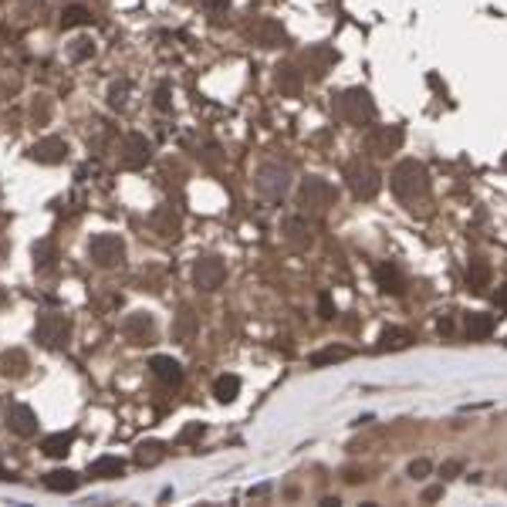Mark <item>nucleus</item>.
I'll list each match as a JSON object with an SVG mask.
<instances>
[{
    "instance_id": "38",
    "label": "nucleus",
    "mask_w": 507,
    "mask_h": 507,
    "mask_svg": "<svg viewBox=\"0 0 507 507\" xmlns=\"http://www.w3.org/2000/svg\"><path fill=\"white\" fill-rule=\"evenodd\" d=\"M440 497H443V487H440V483H436V487H426V490H423V501H426V504H430V501H440Z\"/></svg>"
},
{
    "instance_id": "28",
    "label": "nucleus",
    "mask_w": 507,
    "mask_h": 507,
    "mask_svg": "<svg viewBox=\"0 0 507 507\" xmlns=\"http://www.w3.org/2000/svg\"><path fill=\"white\" fill-rule=\"evenodd\" d=\"M163 456H166L163 443H142V447L135 450V463H139V467H156Z\"/></svg>"
},
{
    "instance_id": "35",
    "label": "nucleus",
    "mask_w": 507,
    "mask_h": 507,
    "mask_svg": "<svg viewBox=\"0 0 507 507\" xmlns=\"http://www.w3.org/2000/svg\"><path fill=\"white\" fill-rule=\"evenodd\" d=\"M433 470V463L430 460H413V463H409V470H406V474H409V477H413V481H423V477H426V474H430Z\"/></svg>"
},
{
    "instance_id": "42",
    "label": "nucleus",
    "mask_w": 507,
    "mask_h": 507,
    "mask_svg": "<svg viewBox=\"0 0 507 507\" xmlns=\"http://www.w3.org/2000/svg\"><path fill=\"white\" fill-rule=\"evenodd\" d=\"M210 10H227V0H206Z\"/></svg>"
},
{
    "instance_id": "25",
    "label": "nucleus",
    "mask_w": 507,
    "mask_h": 507,
    "mask_svg": "<svg viewBox=\"0 0 507 507\" xmlns=\"http://www.w3.org/2000/svg\"><path fill=\"white\" fill-rule=\"evenodd\" d=\"M152 227L159 230L163 237H176V230H179V220H176V213H173V206H163L156 217H152Z\"/></svg>"
},
{
    "instance_id": "29",
    "label": "nucleus",
    "mask_w": 507,
    "mask_h": 507,
    "mask_svg": "<svg viewBox=\"0 0 507 507\" xmlns=\"http://www.w3.org/2000/svg\"><path fill=\"white\" fill-rule=\"evenodd\" d=\"M413 342V335L403 329H385L379 335V349H406Z\"/></svg>"
},
{
    "instance_id": "44",
    "label": "nucleus",
    "mask_w": 507,
    "mask_h": 507,
    "mask_svg": "<svg viewBox=\"0 0 507 507\" xmlns=\"http://www.w3.org/2000/svg\"><path fill=\"white\" fill-rule=\"evenodd\" d=\"M345 481H349V483H358L362 477H358V470H345Z\"/></svg>"
},
{
    "instance_id": "10",
    "label": "nucleus",
    "mask_w": 507,
    "mask_h": 507,
    "mask_svg": "<svg viewBox=\"0 0 507 507\" xmlns=\"http://www.w3.org/2000/svg\"><path fill=\"white\" fill-rule=\"evenodd\" d=\"M152 159V142L146 135H126L122 139V146H119V163L126 166V169H142L146 163Z\"/></svg>"
},
{
    "instance_id": "32",
    "label": "nucleus",
    "mask_w": 507,
    "mask_h": 507,
    "mask_svg": "<svg viewBox=\"0 0 507 507\" xmlns=\"http://www.w3.org/2000/svg\"><path fill=\"white\" fill-rule=\"evenodd\" d=\"M68 54H72V61H85V58H92V54H95V41H88V38H78L75 44L68 48Z\"/></svg>"
},
{
    "instance_id": "8",
    "label": "nucleus",
    "mask_w": 507,
    "mask_h": 507,
    "mask_svg": "<svg viewBox=\"0 0 507 507\" xmlns=\"http://www.w3.org/2000/svg\"><path fill=\"white\" fill-rule=\"evenodd\" d=\"M403 139H406V132L399 126H376L365 135V149L372 152V156H379V159H385V156L399 152Z\"/></svg>"
},
{
    "instance_id": "19",
    "label": "nucleus",
    "mask_w": 507,
    "mask_h": 507,
    "mask_svg": "<svg viewBox=\"0 0 507 507\" xmlns=\"http://www.w3.org/2000/svg\"><path fill=\"white\" fill-rule=\"evenodd\" d=\"M376 284H379L385 294H403L406 291L403 274H399L392 264H379V267H376Z\"/></svg>"
},
{
    "instance_id": "5",
    "label": "nucleus",
    "mask_w": 507,
    "mask_h": 507,
    "mask_svg": "<svg viewBox=\"0 0 507 507\" xmlns=\"http://www.w3.org/2000/svg\"><path fill=\"white\" fill-rule=\"evenodd\" d=\"M34 338H38L44 349H61V345H68V338H72V318L61 315V311L41 315V318H38V329H34Z\"/></svg>"
},
{
    "instance_id": "24",
    "label": "nucleus",
    "mask_w": 507,
    "mask_h": 507,
    "mask_svg": "<svg viewBox=\"0 0 507 507\" xmlns=\"http://www.w3.org/2000/svg\"><path fill=\"white\" fill-rule=\"evenodd\" d=\"M122 470H126V463L119 456H99L92 463V477H101V481H115V477H122Z\"/></svg>"
},
{
    "instance_id": "11",
    "label": "nucleus",
    "mask_w": 507,
    "mask_h": 507,
    "mask_svg": "<svg viewBox=\"0 0 507 507\" xmlns=\"http://www.w3.org/2000/svg\"><path fill=\"white\" fill-rule=\"evenodd\" d=\"M3 419H7V430L17 433V436H34L38 433V416L24 403H10L3 409Z\"/></svg>"
},
{
    "instance_id": "2",
    "label": "nucleus",
    "mask_w": 507,
    "mask_h": 507,
    "mask_svg": "<svg viewBox=\"0 0 507 507\" xmlns=\"http://www.w3.org/2000/svg\"><path fill=\"white\" fill-rule=\"evenodd\" d=\"M331 112H335V119L345 122V126H369V122L376 119V101H372V95H369L365 88H349V92L335 95Z\"/></svg>"
},
{
    "instance_id": "46",
    "label": "nucleus",
    "mask_w": 507,
    "mask_h": 507,
    "mask_svg": "<svg viewBox=\"0 0 507 507\" xmlns=\"http://www.w3.org/2000/svg\"><path fill=\"white\" fill-rule=\"evenodd\" d=\"M7 301V291H3V288H0V304Z\"/></svg>"
},
{
    "instance_id": "34",
    "label": "nucleus",
    "mask_w": 507,
    "mask_h": 507,
    "mask_svg": "<svg viewBox=\"0 0 507 507\" xmlns=\"http://www.w3.org/2000/svg\"><path fill=\"white\" fill-rule=\"evenodd\" d=\"M126 95H128V85H126V81L112 85V88H108V105H112V108H126Z\"/></svg>"
},
{
    "instance_id": "30",
    "label": "nucleus",
    "mask_w": 507,
    "mask_h": 507,
    "mask_svg": "<svg viewBox=\"0 0 507 507\" xmlns=\"http://www.w3.org/2000/svg\"><path fill=\"white\" fill-rule=\"evenodd\" d=\"M92 21V10L88 7H65V14H61V27L65 31H72L78 24H88Z\"/></svg>"
},
{
    "instance_id": "16",
    "label": "nucleus",
    "mask_w": 507,
    "mask_h": 507,
    "mask_svg": "<svg viewBox=\"0 0 507 507\" xmlns=\"http://www.w3.org/2000/svg\"><path fill=\"white\" fill-rule=\"evenodd\" d=\"M281 230H284V240H288L291 247H298V251L311 247V227H308L304 217H288V220L281 224Z\"/></svg>"
},
{
    "instance_id": "36",
    "label": "nucleus",
    "mask_w": 507,
    "mask_h": 507,
    "mask_svg": "<svg viewBox=\"0 0 507 507\" xmlns=\"http://www.w3.org/2000/svg\"><path fill=\"white\" fill-rule=\"evenodd\" d=\"M318 311H322V318H325V322L335 318V304H331L329 294H322V298H318Z\"/></svg>"
},
{
    "instance_id": "4",
    "label": "nucleus",
    "mask_w": 507,
    "mask_h": 507,
    "mask_svg": "<svg viewBox=\"0 0 507 507\" xmlns=\"http://www.w3.org/2000/svg\"><path fill=\"white\" fill-rule=\"evenodd\" d=\"M345 179H349V190H352L358 200H372L382 186L379 169H376L372 163H365V159H352V163L345 166Z\"/></svg>"
},
{
    "instance_id": "31",
    "label": "nucleus",
    "mask_w": 507,
    "mask_h": 507,
    "mask_svg": "<svg viewBox=\"0 0 507 507\" xmlns=\"http://www.w3.org/2000/svg\"><path fill=\"white\" fill-rule=\"evenodd\" d=\"M34 264H38L41 271H48L51 264H54V244H51V240H41V244H34Z\"/></svg>"
},
{
    "instance_id": "6",
    "label": "nucleus",
    "mask_w": 507,
    "mask_h": 507,
    "mask_svg": "<svg viewBox=\"0 0 507 507\" xmlns=\"http://www.w3.org/2000/svg\"><path fill=\"white\" fill-rule=\"evenodd\" d=\"M254 186H257V193H260L264 200H281V197L288 193V186H291V173H288L284 166H278V163H267V166L257 169Z\"/></svg>"
},
{
    "instance_id": "1",
    "label": "nucleus",
    "mask_w": 507,
    "mask_h": 507,
    "mask_svg": "<svg viewBox=\"0 0 507 507\" xmlns=\"http://www.w3.org/2000/svg\"><path fill=\"white\" fill-rule=\"evenodd\" d=\"M389 186H392V193L403 203H416L430 193V173H426L423 163L403 159V163H396V169L389 176Z\"/></svg>"
},
{
    "instance_id": "21",
    "label": "nucleus",
    "mask_w": 507,
    "mask_h": 507,
    "mask_svg": "<svg viewBox=\"0 0 507 507\" xmlns=\"http://www.w3.org/2000/svg\"><path fill=\"white\" fill-rule=\"evenodd\" d=\"M27 355L21 352V349H10V352H3V358H0V369H3V376L7 379H21L27 372Z\"/></svg>"
},
{
    "instance_id": "39",
    "label": "nucleus",
    "mask_w": 507,
    "mask_h": 507,
    "mask_svg": "<svg viewBox=\"0 0 507 507\" xmlns=\"http://www.w3.org/2000/svg\"><path fill=\"white\" fill-rule=\"evenodd\" d=\"M463 470V463L460 460H450V463H443V477H456Z\"/></svg>"
},
{
    "instance_id": "18",
    "label": "nucleus",
    "mask_w": 507,
    "mask_h": 507,
    "mask_svg": "<svg viewBox=\"0 0 507 507\" xmlns=\"http://www.w3.org/2000/svg\"><path fill=\"white\" fill-rule=\"evenodd\" d=\"M467 288L474 291V294H483L487 288H490V264L487 260H470V267H467Z\"/></svg>"
},
{
    "instance_id": "14",
    "label": "nucleus",
    "mask_w": 507,
    "mask_h": 507,
    "mask_svg": "<svg viewBox=\"0 0 507 507\" xmlns=\"http://www.w3.org/2000/svg\"><path fill=\"white\" fill-rule=\"evenodd\" d=\"M251 38H254V44H260V48H278V44H284V41H288L284 27H281L278 21H271V17L257 21V24L251 27Z\"/></svg>"
},
{
    "instance_id": "3",
    "label": "nucleus",
    "mask_w": 507,
    "mask_h": 507,
    "mask_svg": "<svg viewBox=\"0 0 507 507\" xmlns=\"http://www.w3.org/2000/svg\"><path fill=\"white\" fill-rule=\"evenodd\" d=\"M335 200H338L335 186L322 176H308L301 183V190H298V206H301L304 213H311V217L329 213L331 206H335Z\"/></svg>"
},
{
    "instance_id": "40",
    "label": "nucleus",
    "mask_w": 507,
    "mask_h": 507,
    "mask_svg": "<svg viewBox=\"0 0 507 507\" xmlns=\"http://www.w3.org/2000/svg\"><path fill=\"white\" fill-rule=\"evenodd\" d=\"M197 436H203L200 423H193V426H186V430H183V440H197Z\"/></svg>"
},
{
    "instance_id": "26",
    "label": "nucleus",
    "mask_w": 507,
    "mask_h": 507,
    "mask_svg": "<svg viewBox=\"0 0 507 507\" xmlns=\"http://www.w3.org/2000/svg\"><path fill=\"white\" fill-rule=\"evenodd\" d=\"M237 392H240V379H237V376H220V379L213 382V396H217L220 403H233Z\"/></svg>"
},
{
    "instance_id": "9",
    "label": "nucleus",
    "mask_w": 507,
    "mask_h": 507,
    "mask_svg": "<svg viewBox=\"0 0 507 507\" xmlns=\"http://www.w3.org/2000/svg\"><path fill=\"white\" fill-rule=\"evenodd\" d=\"M224 281H227V264H224L220 257H200V260H197V267H193V284H197L200 291H217V288H224Z\"/></svg>"
},
{
    "instance_id": "37",
    "label": "nucleus",
    "mask_w": 507,
    "mask_h": 507,
    "mask_svg": "<svg viewBox=\"0 0 507 507\" xmlns=\"http://www.w3.org/2000/svg\"><path fill=\"white\" fill-rule=\"evenodd\" d=\"M156 105H159L163 112L169 108V85H166V81H163V85H159V92H156Z\"/></svg>"
},
{
    "instance_id": "20",
    "label": "nucleus",
    "mask_w": 507,
    "mask_h": 507,
    "mask_svg": "<svg viewBox=\"0 0 507 507\" xmlns=\"http://www.w3.org/2000/svg\"><path fill=\"white\" fill-rule=\"evenodd\" d=\"M72 447H75V433H51V436H44V443H41V450L48 456H54V460L68 456Z\"/></svg>"
},
{
    "instance_id": "41",
    "label": "nucleus",
    "mask_w": 507,
    "mask_h": 507,
    "mask_svg": "<svg viewBox=\"0 0 507 507\" xmlns=\"http://www.w3.org/2000/svg\"><path fill=\"white\" fill-rule=\"evenodd\" d=\"M497 308H501V311H507V284L501 288V291H497Z\"/></svg>"
},
{
    "instance_id": "27",
    "label": "nucleus",
    "mask_w": 507,
    "mask_h": 507,
    "mask_svg": "<svg viewBox=\"0 0 507 507\" xmlns=\"http://www.w3.org/2000/svg\"><path fill=\"white\" fill-rule=\"evenodd\" d=\"M349 349H342V345H331V349H322V352L311 355V365L315 369H322V365H331V362H345L349 358Z\"/></svg>"
},
{
    "instance_id": "13",
    "label": "nucleus",
    "mask_w": 507,
    "mask_h": 507,
    "mask_svg": "<svg viewBox=\"0 0 507 507\" xmlns=\"http://www.w3.org/2000/svg\"><path fill=\"white\" fill-rule=\"evenodd\" d=\"M126 335H128V342H135V345H152L156 342V322H152V315H146V311L128 315Z\"/></svg>"
},
{
    "instance_id": "12",
    "label": "nucleus",
    "mask_w": 507,
    "mask_h": 507,
    "mask_svg": "<svg viewBox=\"0 0 507 507\" xmlns=\"http://www.w3.org/2000/svg\"><path fill=\"white\" fill-rule=\"evenodd\" d=\"M65 156H68V146H65V139H41V142H34L31 146V159L34 163H41V166H58V163H65Z\"/></svg>"
},
{
    "instance_id": "15",
    "label": "nucleus",
    "mask_w": 507,
    "mask_h": 507,
    "mask_svg": "<svg viewBox=\"0 0 507 507\" xmlns=\"http://www.w3.org/2000/svg\"><path fill=\"white\" fill-rule=\"evenodd\" d=\"M149 369L163 385H179V382H183V365H179L173 355H152Z\"/></svg>"
},
{
    "instance_id": "43",
    "label": "nucleus",
    "mask_w": 507,
    "mask_h": 507,
    "mask_svg": "<svg viewBox=\"0 0 507 507\" xmlns=\"http://www.w3.org/2000/svg\"><path fill=\"white\" fill-rule=\"evenodd\" d=\"M440 331L450 335V331H454V322H450V318H440Z\"/></svg>"
},
{
    "instance_id": "7",
    "label": "nucleus",
    "mask_w": 507,
    "mask_h": 507,
    "mask_svg": "<svg viewBox=\"0 0 507 507\" xmlns=\"http://www.w3.org/2000/svg\"><path fill=\"white\" fill-rule=\"evenodd\" d=\"M88 257H92L99 267H115V264L126 260V244H122L119 233H99V237H92V244H88Z\"/></svg>"
},
{
    "instance_id": "23",
    "label": "nucleus",
    "mask_w": 507,
    "mask_h": 507,
    "mask_svg": "<svg viewBox=\"0 0 507 507\" xmlns=\"http://www.w3.org/2000/svg\"><path fill=\"white\" fill-rule=\"evenodd\" d=\"M44 487L54 490V494H72L78 487V474L75 470H51L48 477H44Z\"/></svg>"
},
{
    "instance_id": "33",
    "label": "nucleus",
    "mask_w": 507,
    "mask_h": 507,
    "mask_svg": "<svg viewBox=\"0 0 507 507\" xmlns=\"http://www.w3.org/2000/svg\"><path fill=\"white\" fill-rule=\"evenodd\" d=\"M31 115H34V122H38V126H44V122L51 119V101L44 99V95H38V101L31 105Z\"/></svg>"
},
{
    "instance_id": "45",
    "label": "nucleus",
    "mask_w": 507,
    "mask_h": 507,
    "mask_svg": "<svg viewBox=\"0 0 507 507\" xmlns=\"http://www.w3.org/2000/svg\"><path fill=\"white\" fill-rule=\"evenodd\" d=\"M0 481H10V470H7L3 463H0Z\"/></svg>"
},
{
    "instance_id": "17",
    "label": "nucleus",
    "mask_w": 507,
    "mask_h": 507,
    "mask_svg": "<svg viewBox=\"0 0 507 507\" xmlns=\"http://www.w3.org/2000/svg\"><path fill=\"white\" fill-rule=\"evenodd\" d=\"M463 331H467V338H470V342H477V338H487V335L494 331V315L470 311V315L463 318Z\"/></svg>"
},
{
    "instance_id": "22",
    "label": "nucleus",
    "mask_w": 507,
    "mask_h": 507,
    "mask_svg": "<svg viewBox=\"0 0 507 507\" xmlns=\"http://www.w3.org/2000/svg\"><path fill=\"white\" fill-rule=\"evenodd\" d=\"M301 85H304V75L298 72V68H291V65H281L278 68V88L284 92V95H301Z\"/></svg>"
}]
</instances>
